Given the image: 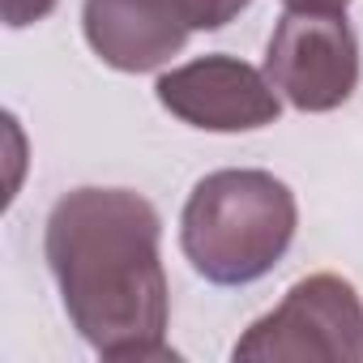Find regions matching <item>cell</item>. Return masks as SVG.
I'll list each match as a JSON object with an SVG mask.
<instances>
[{
    "label": "cell",
    "instance_id": "cell-8",
    "mask_svg": "<svg viewBox=\"0 0 363 363\" xmlns=\"http://www.w3.org/2000/svg\"><path fill=\"white\" fill-rule=\"evenodd\" d=\"M60 0H0V13H5V26L9 30H22V26H35L43 22Z\"/></svg>",
    "mask_w": 363,
    "mask_h": 363
},
{
    "label": "cell",
    "instance_id": "cell-7",
    "mask_svg": "<svg viewBox=\"0 0 363 363\" xmlns=\"http://www.w3.org/2000/svg\"><path fill=\"white\" fill-rule=\"evenodd\" d=\"M252 0H175L179 18L189 30H223L227 22H235Z\"/></svg>",
    "mask_w": 363,
    "mask_h": 363
},
{
    "label": "cell",
    "instance_id": "cell-3",
    "mask_svg": "<svg viewBox=\"0 0 363 363\" xmlns=\"http://www.w3.org/2000/svg\"><path fill=\"white\" fill-rule=\"evenodd\" d=\"M244 363H359L363 299L337 274L299 278L231 350Z\"/></svg>",
    "mask_w": 363,
    "mask_h": 363
},
{
    "label": "cell",
    "instance_id": "cell-4",
    "mask_svg": "<svg viewBox=\"0 0 363 363\" xmlns=\"http://www.w3.org/2000/svg\"><path fill=\"white\" fill-rule=\"evenodd\" d=\"M265 77L295 111H337L359 86V39L346 13L286 9L265 48Z\"/></svg>",
    "mask_w": 363,
    "mask_h": 363
},
{
    "label": "cell",
    "instance_id": "cell-9",
    "mask_svg": "<svg viewBox=\"0 0 363 363\" xmlns=\"http://www.w3.org/2000/svg\"><path fill=\"white\" fill-rule=\"evenodd\" d=\"M286 9H316V13H346L350 0H282Z\"/></svg>",
    "mask_w": 363,
    "mask_h": 363
},
{
    "label": "cell",
    "instance_id": "cell-2",
    "mask_svg": "<svg viewBox=\"0 0 363 363\" xmlns=\"http://www.w3.org/2000/svg\"><path fill=\"white\" fill-rule=\"evenodd\" d=\"M299 227L295 193L257 167H227L206 179L179 214V248L214 286H248L265 278L291 248Z\"/></svg>",
    "mask_w": 363,
    "mask_h": 363
},
{
    "label": "cell",
    "instance_id": "cell-5",
    "mask_svg": "<svg viewBox=\"0 0 363 363\" xmlns=\"http://www.w3.org/2000/svg\"><path fill=\"white\" fill-rule=\"evenodd\" d=\"M158 103L201 133H257L282 116V94L265 77L235 56H201L179 69H167L154 86Z\"/></svg>",
    "mask_w": 363,
    "mask_h": 363
},
{
    "label": "cell",
    "instance_id": "cell-1",
    "mask_svg": "<svg viewBox=\"0 0 363 363\" xmlns=\"http://www.w3.org/2000/svg\"><path fill=\"white\" fill-rule=\"evenodd\" d=\"M158 210L133 189H73L43 231L48 269L73 329L103 359H175Z\"/></svg>",
    "mask_w": 363,
    "mask_h": 363
},
{
    "label": "cell",
    "instance_id": "cell-6",
    "mask_svg": "<svg viewBox=\"0 0 363 363\" xmlns=\"http://www.w3.org/2000/svg\"><path fill=\"white\" fill-rule=\"evenodd\" d=\"M82 30L90 52L116 73H154L193 35L175 0H86Z\"/></svg>",
    "mask_w": 363,
    "mask_h": 363
}]
</instances>
